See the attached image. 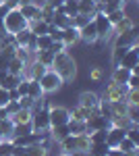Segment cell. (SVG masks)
I'll return each mask as SVG.
<instances>
[{
    "label": "cell",
    "mask_w": 139,
    "mask_h": 156,
    "mask_svg": "<svg viewBox=\"0 0 139 156\" xmlns=\"http://www.w3.org/2000/svg\"><path fill=\"white\" fill-rule=\"evenodd\" d=\"M50 69H54L60 75L62 81H73L77 77V62H75V58L71 56L67 50L54 54V60H52V67Z\"/></svg>",
    "instance_id": "6da1fadb"
},
{
    "label": "cell",
    "mask_w": 139,
    "mask_h": 156,
    "mask_svg": "<svg viewBox=\"0 0 139 156\" xmlns=\"http://www.w3.org/2000/svg\"><path fill=\"white\" fill-rule=\"evenodd\" d=\"M2 23H4V29H6V34H19V31H23L27 29V19H25L21 11L19 9H15V11H9L4 17H2Z\"/></svg>",
    "instance_id": "7a4b0ae2"
},
{
    "label": "cell",
    "mask_w": 139,
    "mask_h": 156,
    "mask_svg": "<svg viewBox=\"0 0 139 156\" xmlns=\"http://www.w3.org/2000/svg\"><path fill=\"white\" fill-rule=\"evenodd\" d=\"M37 81H40V85H42V92H44V94L58 92V90L62 87V83H64V81L60 79V75H58L54 69H48V71L44 73V75H42Z\"/></svg>",
    "instance_id": "3957f363"
},
{
    "label": "cell",
    "mask_w": 139,
    "mask_h": 156,
    "mask_svg": "<svg viewBox=\"0 0 139 156\" xmlns=\"http://www.w3.org/2000/svg\"><path fill=\"white\" fill-rule=\"evenodd\" d=\"M93 25H96V31H98V40H102V42H108L110 40V34H112V25L108 21V17H106L104 12H96L92 17Z\"/></svg>",
    "instance_id": "277c9868"
},
{
    "label": "cell",
    "mask_w": 139,
    "mask_h": 156,
    "mask_svg": "<svg viewBox=\"0 0 139 156\" xmlns=\"http://www.w3.org/2000/svg\"><path fill=\"white\" fill-rule=\"evenodd\" d=\"M127 83H114V81H110V83L104 87V92H102V100L106 102H116V100H125V94H127Z\"/></svg>",
    "instance_id": "5b68a950"
},
{
    "label": "cell",
    "mask_w": 139,
    "mask_h": 156,
    "mask_svg": "<svg viewBox=\"0 0 139 156\" xmlns=\"http://www.w3.org/2000/svg\"><path fill=\"white\" fill-rule=\"evenodd\" d=\"M48 119H50V127L67 125L69 119H71L69 108H64V106H50V108H48Z\"/></svg>",
    "instance_id": "8992f818"
},
{
    "label": "cell",
    "mask_w": 139,
    "mask_h": 156,
    "mask_svg": "<svg viewBox=\"0 0 139 156\" xmlns=\"http://www.w3.org/2000/svg\"><path fill=\"white\" fill-rule=\"evenodd\" d=\"M118 67H125V69H129L131 73H135V75H139V46H131V48L127 50V54L123 56V60H120V65Z\"/></svg>",
    "instance_id": "52a82bcc"
},
{
    "label": "cell",
    "mask_w": 139,
    "mask_h": 156,
    "mask_svg": "<svg viewBox=\"0 0 139 156\" xmlns=\"http://www.w3.org/2000/svg\"><path fill=\"white\" fill-rule=\"evenodd\" d=\"M85 125H87V131H98V129H108L110 127V121L104 119L100 112H98V108H93V110H89V117H87V121H85ZM87 133V135H89Z\"/></svg>",
    "instance_id": "ba28073f"
},
{
    "label": "cell",
    "mask_w": 139,
    "mask_h": 156,
    "mask_svg": "<svg viewBox=\"0 0 139 156\" xmlns=\"http://www.w3.org/2000/svg\"><path fill=\"white\" fill-rule=\"evenodd\" d=\"M31 127H33V131H48L50 129L48 108H40V110L31 112Z\"/></svg>",
    "instance_id": "9c48e42d"
},
{
    "label": "cell",
    "mask_w": 139,
    "mask_h": 156,
    "mask_svg": "<svg viewBox=\"0 0 139 156\" xmlns=\"http://www.w3.org/2000/svg\"><path fill=\"white\" fill-rule=\"evenodd\" d=\"M79 42H85L87 46H93L98 42V31H96L93 21H89L87 25H83L81 29H79Z\"/></svg>",
    "instance_id": "30bf717a"
},
{
    "label": "cell",
    "mask_w": 139,
    "mask_h": 156,
    "mask_svg": "<svg viewBox=\"0 0 139 156\" xmlns=\"http://www.w3.org/2000/svg\"><path fill=\"white\" fill-rule=\"evenodd\" d=\"M98 104H100V96L96 92H81L79 94V106L93 110V108H98Z\"/></svg>",
    "instance_id": "8fae6325"
},
{
    "label": "cell",
    "mask_w": 139,
    "mask_h": 156,
    "mask_svg": "<svg viewBox=\"0 0 139 156\" xmlns=\"http://www.w3.org/2000/svg\"><path fill=\"white\" fill-rule=\"evenodd\" d=\"M19 11H21V15L27 19V23H29V21H37V19H42L40 6L33 4V2H29V4H21V6H19Z\"/></svg>",
    "instance_id": "7c38bea8"
},
{
    "label": "cell",
    "mask_w": 139,
    "mask_h": 156,
    "mask_svg": "<svg viewBox=\"0 0 139 156\" xmlns=\"http://www.w3.org/2000/svg\"><path fill=\"white\" fill-rule=\"evenodd\" d=\"M133 29H135V21H133L129 15H125L116 25H112V34H116V36H118V34H129V31H133Z\"/></svg>",
    "instance_id": "4fadbf2b"
},
{
    "label": "cell",
    "mask_w": 139,
    "mask_h": 156,
    "mask_svg": "<svg viewBox=\"0 0 139 156\" xmlns=\"http://www.w3.org/2000/svg\"><path fill=\"white\" fill-rule=\"evenodd\" d=\"M52 25H56L58 29H67V27H71V25H73L71 17H67V15H64L62 6L54 11V15H52Z\"/></svg>",
    "instance_id": "5bb4252c"
},
{
    "label": "cell",
    "mask_w": 139,
    "mask_h": 156,
    "mask_svg": "<svg viewBox=\"0 0 139 156\" xmlns=\"http://www.w3.org/2000/svg\"><path fill=\"white\" fill-rule=\"evenodd\" d=\"M79 42V29L77 27H67V29H62V44L64 46H75Z\"/></svg>",
    "instance_id": "9a60e30c"
},
{
    "label": "cell",
    "mask_w": 139,
    "mask_h": 156,
    "mask_svg": "<svg viewBox=\"0 0 139 156\" xmlns=\"http://www.w3.org/2000/svg\"><path fill=\"white\" fill-rule=\"evenodd\" d=\"M67 127H69V133L71 135H87V125H85V121H75V119H69L67 123Z\"/></svg>",
    "instance_id": "2e32d148"
},
{
    "label": "cell",
    "mask_w": 139,
    "mask_h": 156,
    "mask_svg": "<svg viewBox=\"0 0 139 156\" xmlns=\"http://www.w3.org/2000/svg\"><path fill=\"white\" fill-rule=\"evenodd\" d=\"M11 121L15 125H21V123H31V108H19L17 112L11 115Z\"/></svg>",
    "instance_id": "e0dca14e"
},
{
    "label": "cell",
    "mask_w": 139,
    "mask_h": 156,
    "mask_svg": "<svg viewBox=\"0 0 139 156\" xmlns=\"http://www.w3.org/2000/svg\"><path fill=\"white\" fill-rule=\"evenodd\" d=\"M48 27H50V23H46L44 19L29 21V25H27V29H29L31 34H35V36H46V34H48Z\"/></svg>",
    "instance_id": "ac0fdd59"
},
{
    "label": "cell",
    "mask_w": 139,
    "mask_h": 156,
    "mask_svg": "<svg viewBox=\"0 0 139 156\" xmlns=\"http://www.w3.org/2000/svg\"><path fill=\"white\" fill-rule=\"evenodd\" d=\"M67 135H71L67 125H56V127H50V140H52V142H56V144H58V142H62Z\"/></svg>",
    "instance_id": "d6986e66"
},
{
    "label": "cell",
    "mask_w": 139,
    "mask_h": 156,
    "mask_svg": "<svg viewBox=\"0 0 139 156\" xmlns=\"http://www.w3.org/2000/svg\"><path fill=\"white\" fill-rule=\"evenodd\" d=\"M12 127H15V123L11 121V117L0 119V140H11L12 137Z\"/></svg>",
    "instance_id": "ffe728a7"
},
{
    "label": "cell",
    "mask_w": 139,
    "mask_h": 156,
    "mask_svg": "<svg viewBox=\"0 0 139 156\" xmlns=\"http://www.w3.org/2000/svg\"><path fill=\"white\" fill-rule=\"evenodd\" d=\"M6 69H9V73H12V75H23L25 69H27V65H25L21 58L12 56V58L9 60V65H6Z\"/></svg>",
    "instance_id": "44dd1931"
},
{
    "label": "cell",
    "mask_w": 139,
    "mask_h": 156,
    "mask_svg": "<svg viewBox=\"0 0 139 156\" xmlns=\"http://www.w3.org/2000/svg\"><path fill=\"white\" fill-rule=\"evenodd\" d=\"M98 12V4L93 0H79V15H87V17H93Z\"/></svg>",
    "instance_id": "7402d4cb"
},
{
    "label": "cell",
    "mask_w": 139,
    "mask_h": 156,
    "mask_svg": "<svg viewBox=\"0 0 139 156\" xmlns=\"http://www.w3.org/2000/svg\"><path fill=\"white\" fill-rule=\"evenodd\" d=\"M23 77L25 75H12V73H6V77L0 81V87H4V90H15Z\"/></svg>",
    "instance_id": "603a6c76"
},
{
    "label": "cell",
    "mask_w": 139,
    "mask_h": 156,
    "mask_svg": "<svg viewBox=\"0 0 139 156\" xmlns=\"http://www.w3.org/2000/svg\"><path fill=\"white\" fill-rule=\"evenodd\" d=\"M33 58L37 60V62H42L44 67L50 69V67H52V60H54V54H52L50 50H37V52L33 54Z\"/></svg>",
    "instance_id": "cb8c5ba5"
},
{
    "label": "cell",
    "mask_w": 139,
    "mask_h": 156,
    "mask_svg": "<svg viewBox=\"0 0 139 156\" xmlns=\"http://www.w3.org/2000/svg\"><path fill=\"white\" fill-rule=\"evenodd\" d=\"M110 112H112V119H114V117H125V115H127V102H125V100L110 102Z\"/></svg>",
    "instance_id": "d4e9b609"
},
{
    "label": "cell",
    "mask_w": 139,
    "mask_h": 156,
    "mask_svg": "<svg viewBox=\"0 0 139 156\" xmlns=\"http://www.w3.org/2000/svg\"><path fill=\"white\" fill-rule=\"evenodd\" d=\"M129 75H131L129 69H125V67H114V71H112V81H114V83H127Z\"/></svg>",
    "instance_id": "484cf974"
},
{
    "label": "cell",
    "mask_w": 139,
    "mask_h": 156,
    "mask_svg": "<svg viewBox=\"0 0 139 156\" xmlns=\"http://www.w3.org/2000/svg\"><path fill=\"white\" fill-rule=\"evenodd\" d=\"M62 11L67 17H75V15H79V0H64L62 2Z\"/></svg>",
    "instance_id": "4316f807"
},
{
    "label": "cell",
    "mask_w": 139,
    "mask_h": 156,
    "mask_svg": "<svg viewBox=\"0 0 139 156\" xmlns=\"http://www.w3.org/2000/svg\"><path fill=\"white\" fill-rule=\"evenodd\" d=\"M27 96H29V98H33V100H37V98H42V96H44V92H42V85H40V81H37V79H29Z\"/></svg>",
    "instance_id": "83f0119b"
},
{
    "label": "cell",
    "mask_w": 139,
    "mask_h": 156,
    "mask_svg": "<svg viewBox=\"0 0 139 156\" xmlns=\"http://www.w3.org/2000/svg\"><path fill=\"white\" fill-rule=\"evenodd\" d=\"M129 48H131V46H114V48H112V65H114V67L120 65V60H123L125 54H127Z\"/></svg>",
    "instance_id": "f1b7e54d"
},
{
    "label": "cell",
    "mask_w": 139,
    "mask_h": 156,
    "mask_svg": "<svg viewBox=\"0 0 139 156\" xmlns=\"http://www.w3.org/2000/svg\"><path fill=\"white\" fill-rule=\"evenodd\" d=\"M69 115H71V119H75V121H87V117H89V110L77 104L73 110H69Z\"/></svg>",
    "instance_id": "f546056e"
},
{
    "label": "cell",
    "mask_w": 139,
    "mask_h": 156,
    "mask_svg": "<svg viewBox=\"0 0 139 156\" xmlns=\"http://www.w3.org/2000/svg\"><path fill=\"white\" fill-rule=\"evenodd\" d=\"M31 131H33L31 123H21V125H15L12 127V137H21V135H27V133H31Z\"/></svg>",
    "instance_id": "4dcf8cb0"
},
{
    "label": "cell",
    "mask_w": 139,
    "mask_h": 156,
    "mask_svg": "<svg viewBox=\"0 0 139 156\" xmlns=\"http://www.w3.org/2000/svg\"><path fill=\"white\" fill-rule=\"evenodd\" d=\"M12 36H15V44H17L19 48H25V46H27V42H29L31 31H29V29H23V31H19V34H12Z\"/></svg>",
    "instance_id": "1f68e13d"
},
{
    "label": "cell",
    "mask_w": 139,
    "mask_h": 156,
    "mask_svg": "<svg viewBox=\"0 0 139 156\" xmlns=\"http://www.w3.org/2000/svg\"><path fill=\"white\" fill-rule=\"evenodd\" d=\"M116 148H118V150H123L125 154H127V152H135V150H139V146L135 144V142H131V140H129L127 135H125V137L120 140V144L116 146Z\"/></svg>",
    "instance_id": "d6a6232c"
},
{
    "label": "cell",
    "mask_w": 139,
    "mask_h": 156,
    "mask_svg": "<svg viewBox=\"0 0 139 156\" xmlns=\"http://www.w3.org/2000/svg\"><path fill=\"white\" fill-rule=\"evenodd\" d=\"M108 148L110 146L106 144H92L89 146V156H106V152H108Z\"/></svg>",
    "instance_id": "836d02e7"
},
{
    "label": "cell",
    "mask_w": 139,
    "mask_h": 156,
    "mask_svg": "<svg viewBox=\"0 0 139 156\" xmlns=\"http://www.w3.org/2000/svg\"><path fill=\"white\" fill-rule=\"evenodd\" d=\"M127 12H125V9H114V11H110L106 17H108V21H110V25H116L123 17H125Z\"/></svg>",
    "instance_id": "e575fe53"
},
{
    "label": "cell",
    "mask_w": 139,
    "mask_h": 156,
    "mask_svg": "<svg viewBox=\"0 0 139 156\" xmlns=\"http://www.w3.org/2000/svg\"><path fill=\"white\" fill-rule=\"evenodd\" d=\"M125 102L127 104H139V87H129L127 94H125Z\"/></svg>",
    "instance_id": "d590c367"
},
{
    "label": "cell",
    "mask_w": 139,
    "mask_h": 156,
    "mask_svg": "<svg viewBox=\"0 0 139 156\" xmlns=\"http://www.w3.org/2000/svg\"><path fill=\"white\" fill-rule=\"evenodd\" d=\"M89 142H92V144H104V142H106V129L92 131V133H89Z\"/></svg>",
    "instance_id": "8d00e7d4"
},
{
    "label": "cell",
    "mask_w": 139,
    "mask_h": 156,
    "mask_svg": "<svg viewBox=\"0 0 139 156\" xmlns=\"http://www.w3.org/2000/svg\"><path fill=\"white\" fill-rule=\"evenodd\" d=\"M46 36H50V40L52 42H62V29H58L56 25L50 23V27H48V34Z\"/></svg>",
    "instance_id": "74e56055"
},
{
    "label": "cell",
    "mask_w": 139,
    "mask_h": 156,
    "mask_svg": "<svg viewBox=\"0 0 139 156\" xmlns=\"http://www.w3.org/2000/svg\"><path fill=\"white\" fill-rule=\"evenodd\" d=\"M127 117L139 125V104H127Z\"/></svg>",
    "instance_id": "f35d334b"
},
{
    "label": "cell",
    "mask_w": 139,
    "mask_h": 156,
    "mask_svg": "<svg viewBox=\"0 0 139 156\" xmlns=\"http://www.w3.org/2000/svg\"><path fill=\"white\" fill-rule=\"evenodd\" d=\"M71 21H73V27H77V29H81L83 25H87L89 21H92V17H87V15H75V17L71 19Z\"/></svg>",
    "instance_id": "ab89813d"
},
{
    "label": "cell",
    "mask_w": 139,
    "mask_h": 156,
    "mask_svg": "<svg viewBox=\"0 0 139 156\" xmlns=\"http://www.w3.org/2000/svg\"><path fill=\"white\" fill-rule=\"evenodd\" d=\"M12 142L11 140H2L0 142V156H12Z\"/></svg>",
    "instance_id": "60d3db41"
},
{
    "label": "cell",
    "mask_w": 139,
    "mask_h": 156,
    "mask_svg": "<svg viewBox=\"0 0 139 156\" xmlns=\"http://www.w3.org/2000/svg\"><path fill=\"white\" fill-rule=\"evenodd\" d=\"M89 79H92V81H102V79H104V69L98 67V65L92 67V69H89Z\"/></svg>",
    "instance_id": "b9f144b4"
},
{
    "label": "cell",
    "mask_w": 139,
    "mask_h": 156,
    "mask_svg": "<svg viewBox=\"0 0 139 156\" xmlns=\"http://www.w3.org/2000/svg\"><path fill=\"white\" fill-rule=\"evenodd\" d=\"M127 137L139 146V125H131V127H129L127 129Z\"/></svg>",
    "instance_id": "7bdbcfd3"
},
{
    "label": "cell",
    "mask_w": 139,
    "mask_h": 156,
    "mask_svg": "<svg viewBox=\"0 0 139 156\" xmlns=\"http://www.w3.org/2000/svg\"><path fill=\"white\" fill-rule=\"evenodd\" d=\"M50 44H52L50 36H37V50H48ZM37 50H35V52H37Z\"/></svg>",
    "instance_id": "ee69618b"
},
{
    "label": "cell",
    "mask_w": 139,
    "mask_h": 156,
    "mask_svg": "<svg viewBox=\"0 0 139 156\" xmlns=\"http://www.w3.org/2000/svg\"><path fill=\"white\" fill-rule=\"evenodd\" d=\"M19 106L21 108H31L33 106V98H29V96H19Z\"/></svg>",
    "instance_id": "f6af8a7d"
},
{
    "label": "cell",
    "mask_w": 139,
    "mask_h": 156,
    "mask_svg": "<svg viewBox=\"0 0 139 156\" xmlns=\"http://www.w3.org/2000/svg\"><path fill=\"white\" fill-rule=\"evenodd\" d=\"M9 102H11V98H9V90L0 87V108H4Z\"/></svg>",
    "instance_id": "bcb514c9"
},
{
    "label": "cell",
    "mask_w": 139,
    "mask_h": 156,
    "mask_svg": "<svg viewBox=\"0 0 139 156\" xmlns=\"http://www.w3.org/2000/svg\"><path fill=\"white\" fill-rule=\"evenodd\" d=\"M67 48V46H64V44H62V42H52V44H50V52H52V54H58V52H62V50Z\"/></svg>",
    "instance_id": "7dc6e473"
},
{
    "label": "cell",
    "mask_w": 139,
    "mask_h": 156,
    "mask_svg": "<svg viewBox=\"0 0 139 156\" xmlns=\"http://www.w3.org/2000/svg\"><path fill=\"white\" fill-rule=\"evenodd\" d=\"M127 87H139V75H135V73H131L129 75V79H127Z\"/></svg>",
    "instance_id": "c3c4849f"
},
{
    "label": "cell",
    "mask_w": 139,
    "mask_h": 156,
    "mask_svg": "<svg viewBox=\"0 0 139 156\" xmlns=\"http://www.w3.org/2000/svg\"><path fill=\"white\" fill-rule=\"evenodd\" d=\"M2 4L6 6V11H15V9H19V0H4Z\"/></svg>",
    "instance_id": "681fc988"
},
{
    "label": "cell",
    "mask_w": 139,
    "mask_h": 156,
    "mask_svg": "<svg viewBox=\"0 0 139 156\" xmlns=\"http://www.w3.org/2000/svg\"><path fill=\"white\" fill-rule=\"evenodd\" d=\"M106 156H125V152H123V150H118V148H108Z\"/></svg>",
    "instance_id": "f907efd6"
},
{
    "label": "cell",
    "mask_w": 139,
    "mask_h": 156,
    "mask_svg": "<svg viewBox=\"0 0 139 156\" xmlns=\"http://www.w3.org/2000/svg\"><path fill=\"white\" fill-rule=\"evenodd\" d=\"M62 2H64V0H46V4H48V6H52V9H54V11H56V9H60V6H62Z\"/></svg>",
    "instance_id": "816d5d0a"
},
{
    "label": "cell",
    "mask_w": 139,
    "mask_h": 156,
    "mask_svg": "<svg viewBox=\"0 0 139 156\" xmlns=\"http://www.w3.org/2000/svg\"><path fill=\"white\" fill-rule=\"evenodd\" d=\"M9 98L11 100H19V92L17 90H9Z\"/></svg>",
    "instance_id": "f5cc1de1"
},
{
    "label": "cell",
    "mask_w": 139,
    "mask_h": 156,
    "mask_svg": "<svg viewBox=\"0 0 139 156\" xmlns=\"http://www.w3.org/2000/svg\"><path fill=\"white\" fill-rule=\"evenodd\" d=\"M4 117H9V112H6V108H0V119H4Z\"/></svg>",
    "instance_id": "db71d44e"
},
{
    "label": "cell",
    "mask_w": 139,
    "mask_h": 156,
    "mask_svg": "<svg viewBox=\"0 0 139 156\" xmlns=\"http://www.w3.org/2000/svg\"><path fill=\"white\" fill-rule=\"evenodd\" d=\"M71 156H89V152H73Z\"/></svg>",
    "instance_id": "11a10c76"
},
{
    "label": "cell",
    "mask_w": 139,
    "mask_h": 156,
    "mask_svg": "<svg viewBox=\"0 0 139 156\" xmlns=\"http://www.w3.org/2000/svg\"><path fill=\"white\" fill-rule=\"evenodd\" d=\"M2 34H6V29H4V23H2V19H0V36Z\"/></svg>",
    "instance_id": "9f6ffc18"
},
{
    "label": "cell",
    "mask_w": 139,
    "mask_h": 156,
    "mask_svg": "<svg viewBox=\"0 0 139 156\" xmlns=\"http://www.w3.org/2000/svg\"><path fill=\"white\" fill-rule=\"evenodd\" d=\"M58 156H71V154H64V152H60V154H58Z\"/></svg>",
    "instance_id": "6f0895ef"
},
{
    "label": "cell",
    "mask_w": 139,
    "mask_h": 156,
    "mask_svg": "<svg viewBox=\"0 0 139 156\" xmlns=\"http://www.w3.org/2000/svg\"><path fill=\"white\" fill-rule=\"evenodd\" d=\"M2 2H4V0H0V4H2Z\"/></svg>",
    "instance_id": "680465c9"
},
{
    "label": "cell",
    "mask_w": 139,
    "mask_h": 156,
    "mask_svg": "<svg viewBox=\"0 0 139 156\" xmlns=\"http://www.w3.org/2000/svg\"><path fill=\"white\" fill-rule=\"evenodd\" d=\"M133 2H137V0H133Z\"/></svg>",
    "instance_id": "91938a15"
},
{
    "label": "cell",
    "mask_w": 139,
    "mask_h": 156,
    "mask_svg": "<svg viewBox=\"0 0 139 156\" xmlns=\"http://www.w3.org/2000/svg\"><path fill=\"white\" fill-rule=\"evenodd\" d=\"M0 142H2V140H0Z\"/></svg>",
    "instance_id": "94428289"
}]
</instances>
